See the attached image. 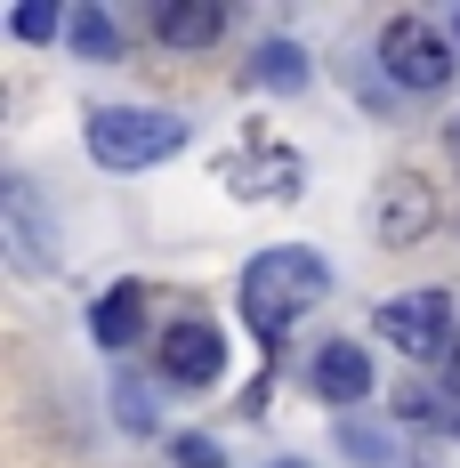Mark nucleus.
Masks as SVG:
<instances>
[{"label": "nucleus", "mask_w": 460, "mask_h": 468, "mask_svg": "<svg viewBox=\"0 0 460 468\" xmlns=\"http://www.w3.org/2000/svg\"><path fill=\"white\" fill-rule=\"evenodd\" d=\"M323 291H331V267H323L316 250L283 242V250H259V259H251V275H242V315H251V331L283 339Z\"/></svg>", "instance_id": "nucleus-1"}, {"label": "nucleus", "mask_w": 460, "mask_h": 468, "mask_svg": "<svg viewBox=\"0 0 460 468\" xmlns=\"http://www.w3.org/2000/svg\"><path fill=\"white\" fill-rule=\"evenodd\" d=\"M186 145V122L162 105H97L90 113V154L97 170H154Z\"/></svg>", "instance_id": "nucleus-2"}, {"label": "nucleus", "mask_w": 460, "mask_h": 468, "mask_svg": "<svg viewBox=\"0 0 460 468\" xmlns=\"http://www.w3.org/2000/svg\"><path fill=\"white\" fill-rule=\"evenodd\" d=\"M371 324L388 331V347L412 356V364H460V315H453L444 291H404V299H388Z\"/></svg>", "instance_id": "nucleus-3"}, {"label": "nucleus", "mask_w": 460, "mask_h": 468, "mask_svg": "<svg viewBox=\"0 0 460 468\" xmlns=\"http://www.w3.org/2000/svg\"><path fill=\"white\" fill-rule=\"evenodd\" d=\"M380 65L396 90H444L453 81V41L428 16H388L380 25Z\"/></svg>", "instance_id": "nucleus-4"}, {"label": "nucleus", "mask_w": 460, "mask_h": 468, "mask_svg": "<svg viewBox=\"0 0 460 468\" xmlns=\"http://www.w3.org/2000/svg\"><path fill=\"white\" fill-rule=\"evenodd\" d=\"M219 372H227V339H219V324L186 315V324L162 331V379H170V388H210Z\"/></svg>", "instance_id": "nucleus-5"}, {"label": "nucleus", "mask_w": 460, "mask_h": 468, "mask_svg": "<svg viewBox=\"0 0 460 468\" xmlns=\"http://www.w3.org/2000/svg\"><path fill=\"white\" fill-rule=\"evenodd\" d=\"M436 227V194H428V178H412V170H396L388 186H380V210H371V234L380 242H420V234Z\"/></svg>", "instance_id": "nucleus-6"}, {"label": "nucleus", "mask_w": 460, "mask_h": 468, "mask_svg": "<svg viewBox=\"0 0 460 468\" xmlns=\"http://www.w3.org/2000/svg\"><path fill=\"white\" fill-rule=\"evenodd\" d=\"M316 396H331V404H364L371 396V356L356 339H331L316 356Z\"/></svg>", "instance_id": "nucleus-7"}, {"label": "nucleus", "mask_w": 460, "mask_h": 468, "mask_svg": "<svg viewBox=\"0 0 460 468\" xmlns=\"http://www.w3.org/2000/svg\"><path fill=\"white\" fill-rule=\"evenodd\" d=\"M154 33H162L170 48H210L219 33H227V8H219V0H170V8L154 16Z\"/></svg>", "instance_id": "nucleus-8"}, {"label": "nucleus", "mask_w": 460, "mask_h": 468, "mask_svg": "<svg viewBox=\"0 0 460 468\" xmlns=\"http://www.w3.org/2000/svg\"><path fill=\"white\" fill-rule=\"evenodd\" d=\"M138 315H145V291L138 282H113V291L97 299V315H90L97 347H130V339H138Z\"/></svg>", "instance_id": "nucleus-9"}, {"label": "nucleus", "mask_w": 460, "mask_h": 468, "mask_svg": "<svg viewBox=\"0 0 460 468\" xmlns=\"http://www.w3.org/2000/svg\"><path fill=\"white\" fill-rule=\"evenodd\" d=\"M251 73H259L267 90H299V81H307V57H299L291 41H267V48H259V65H251Z\"/></svg>", "instance_id": "nucleus-10"}, {"label": "nucleus", "mask_w": 460, "mask_h": 468, "mask_svg": "<svg viewBox=\"0 0 460 468\" xmlns=\"http://www.w3.org/2000/svg\"><path fill=\"white\" fill-rule=\"evenodd\" d=\"M65 25H73V41L90 48V57H122V33H113V25H105V16H97V8H73V16H65Z\"/></svg>", "instance_id": "nucleus-11"}, {"label": "nucleus", "mask_w": 460, "mask_h": 468, "mask_svg": "<svg viewBox=\"0 0 460 468\" xmlns=\"http://www.w3.org/2000/svg\"><path fill=\"white\" fill-rule=\"evenodd\" d=\"M16 33H25V41H48V33H57V8H16Z\"/></svg>", "instance_id": "nucleus-12"}, {"label": "nucleus", "mask_w": 460, "mask_h": 468, "mask_svg": "<svg viewBox=\"0 0 460 468\" xmlns=\"http://www.w3.org/2000/svg\"><path fill=\"white\" fill-rule=\"evenodd\" d=\"M348 452H356V461H380V436H371L364 420H348Z\"/></svg>", "instance_id": "nucleus-13"}, {"label": "nucleus", "mask_w": 460, "mask_h": 468, "mask_svg": "<svg viewBox=\"0 0 460 468\" xmlns=\"http://www.w3.org/2000/svg\"><path fill=\"white\" fill-rule=\"evenodd\" d=\"M436 404H444V428H460V364L444 372V396H436Z\"/></svg>", "instance_id": "nucleus-14"}, {"label": "nucleus", "mask_w": 460, "mask_h": 468, "mask_svg": "<svg viewBox=\"0 0 460 468\" xmlns=\"http://www.w3.org/2000/svg\"><path fill=\"white\" fill-rule=\"evenodd\" d=\"M170 468H219V452H210V444H178V461Z\"/></svg>", "instance_id": "nucleus-15"}, {"label": "nucleus", "mask_w": 460, "mask_h": 468, "mask_svg": "<svg viewBox=\"0 0 460 468\" xmlns=\"http://www.w3.org/2000/svg\"><path fill=\"white\" fill-rule=\"evenodd\" d=\"M453 162H460V130H453Z\"/></svg>", "instance_id": "nucleus-16"}, {"label": "nucleus", "mask_w": 460, "mask_h": 468, "mask_svg": "<svg viewBox=\"0 0 460 468\" xmlns=\"http://www.w3.org/2000/svg\"><path fill=\"white\" fill-rule=\"evenodd\" d=\"M453 41H460V16H453Z\"/></svg>", "instance_id": "nucleus-17"}]
</instances>
